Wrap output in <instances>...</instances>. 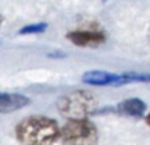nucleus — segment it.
Returning a JSON list of instances; mask_svg holds the SVG:
<instances>
[{
	"instance_id": "nucleus-4",
	"label": "nucleus",
	"mask_w": 150,
	"mask_h": 145,
	"mask_svg": "<svg viewBox=\"0 0 150 145\" xmlns=\"http://www.w3.org/2000/svg\"><path fill=\"white\" fill-rule=\"evenodd\" d=\"M67 38L79 47H96L105 42V34L98 31H74L69 32Z\"/></svg>"
},
{
	"instance_id": "nucleus-2",
	"label": "nucleus",
	"mask_w": 150,
	"mask_h": 145,
	"mask_svg": "<svg viewBox=\"0 0 150 145\" xmlns=\"http://www.w3.org/2000/svg\"><path fill=\"white\" fill-rule=\"evenodd\" d=\"M63 145H98V129L88 119H71L60 134Z\"/></svg>"
},
{
	"instance_id": "nucleus-8",
	"label": "nucleus",
	"mask_w": 150,
	"mask_h": 145,
	"mask_svg": "<svg viewBox=\"0 0 150 145\" xmlns=\"http://www.w3.org/2000/svg\"><path fill=\"white\" fill-rule=\"evenodd\" d=\"M47 23L45 22H40V23H29V25H26V26H23L21 31H19V34L21 35H29V34H41V32H44L45 29H47Z\"/></svg>"
},
{
	"instance_id": "nucleus-10",
	"label": "nucleus",
	"mask_w": 150,
	"mask_h": 145,
	"mask_svg": "<svg viewBox=\"0 0 150 145\" xmlns=\"http://www.w3.org/2000/svg\"><path fill=\"white\" fill-rule=\"evenodd\" d=\"M1 20H3V18H1V16H0V23H1Z\"/></svg>"
},
{
	"instance_id": "nucleus-1",
	"label": "nucleus",
	"mask_w": 150,
	"mask_h": 145,
	"mask_svg": "<svg viewBox=\"0 0 150 145\" xmlns=\"http://www.w3.org/2000/svg\"><path fill=\"white\" fill-rule=\"evenodd\" d=\"M16 139L21 145H54L61 129L57 122L45 116H29L18 123Z\"/></svg>"
},
{
	"instance_id": "nucleus-6",
	"label": "nucleus",
	"mask_w": 150,
	"mask_h": 145,
	"mask_svg": "<svg viewBox=\"0 0 150 145\" xmlns=\"http://www.w3.org/2000/svg\"><path fill=\"white\" fill-rule=\"evenodd\" d=\"M31 103V99L19 93H0V113L19 110Z\"/></svg>"
},
{
	"instance_id": "nucleus-11",
	"label": "nucleus",
	"mask_w": 150,
	"mask_h": 145,
	"mask_svg": "<svg viewBox=\"0 0 150 145\" xmlns=\"http://www.w3.org/2000/svg\"><path fill=\"white\" fill-rule=\"evenodd\" d=\"M102 1H106V0H102Z\"/></svg>"
},
{
	"instance_id": "nucleus-9",
	"label": "nucleus",
	"mask_w": 150,
	"mask_h": 145,
	"mask_svg": "<svg viewBox=\"0 0 150 145\" xmlns=\"http://www.w3.org/2000/svg\"><path fill=\"white\" fill-rule=\"evenodd\" d=\"M146 123H147V125L150 126V113L147 115V116H146Z\"/></svg>"
},
{
	"instance_id": "nucleus-3",
	"label": "nucleus",
	"mask_w": 150,
	"mask_h": 145,
	"mask_svg": "<svg viewBox=\"0 0 150 145\" xmlns=\"http://www.w3.org/2000/svg\"><path fill=\"white\" fill-rule=\"evenodd\" d=\"M95 106V97L82 90L70 92L58 100V110L70 119H85V116L93 112Z\"/></svg>"
},
{
	"instance_id": "nucleus-7",
	"label": "nucleus",
	"mask_w": 150,
	"mask_h": 145,
	"mask_svg": "<svg viewBox=\"0 0 150 145\" xmlns=\"http://www.w3.org/2000/svg\"><path fill=\"white\" fill-rule=\"evenodd\" d=\"M117 110L128 116H143L146 112V103L140 99H127L118 104Z\"/></svg>"
},
{
	"instance_id": "nucleus-5",
	"label": "nucleus",
	"mask_w": 150,
	"mask_h": 145,
	"mask_svg": "<svg viewBox=\"0 0 150 145\" xmlns=\"http://www.w3.org/2000/svg\"><path fill=\"white\" fill-rule=\"evenodd\" d=\"M82 80L86 84L91 86H118L120 74L100 71V70H92L82 76Z\"/></svg>"
}]
</instances>
